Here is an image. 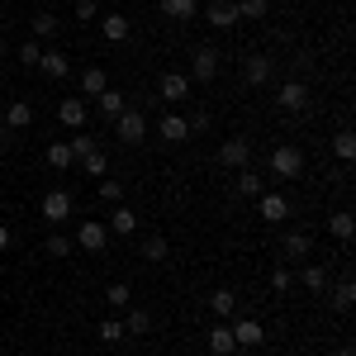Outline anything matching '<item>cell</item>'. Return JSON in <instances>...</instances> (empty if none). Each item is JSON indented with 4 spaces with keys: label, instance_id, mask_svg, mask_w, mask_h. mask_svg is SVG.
Instances as JSON below:
<instances>
[{
    "label": "cell",
    "instance_id": "cell-28",
    "mask_svg": "<svg viewBox=\"0 0 356 356\" xmlns=\"http://www.w3.org/2000/svg\"><path fill=\"white\" fill-rule=\"evenodd\" d=\"M100 33H105L110 43H124V38H129V19H124V15H105V19H100Z\"/></svg>",
    "mask_w": 356,
    "mask_h": 356
},
{
    "label": "cell",
    "instance_id": "cell-25",
    "mask_svg": "<svg viewBox=\"0 0 356 356\" xmlns=\"http://www.w3.org/2000/svg\"><path fill=\"white\" fill-rule=\"evenodd\" d=\"M300 285L309 290V295H323V290H328V271H323V266H304Z\"/></svg>",
    "mask_w": 356,
    "mask_h": 356
},
{
    "label": "cell",
    "instance_id": "cell-38",
    "mask_svg": "<svg viewBox=\"0 0 356 356\" xmlns=\"http://www.w3.org/2000/svg\"><path fill=\"white\" fill-rule=\"evenodd\" d=\"M332 304H337V309H352V304H356V285H352V280H337V290H332Z\"/></svg>",
    "mask_w": 356,
    "mask_h": 356
},
{
    "label": "cell",
    "instance_id": "cell-17",
    "mask_svg": "<svg viewBox=\"0 0 356 356\" xmlns=\"http://www.w3.org/2000/svg\"><path fill=\"white\" fill-rule=\"evenodd\" d=\"M138 257L157 266V261H166V257H171V247H166V238H162V233H152V238H143V247H138Z\"/></svg>",
    "mask_w": 356,
    "mask_h": 356
},
{
    "label": "cell",
    "instance_id": "cell-35",
    "mask_svg": "<svg viewBox=\"0 0 356 356\" xmlns=\"http://www.w3.org/2000/svg\"><path fill=\"white\" fill-rule=\"evenodd\" d=\"M124 337H129V332H124V323H119V318H100V342H105V347L124 342Z\"/></svg>",
    "mask_w": 356,
    "mask_h": 356
},
{
    "label": "cell",
    "instance_id": "cell-31",
    "mask_svg": "<svg viewBox=\"0 0 356 356\" xmlns=\"http://www.w3.org/2000/svg\"><path fill=\"white\" fill-rule=\"evenodd\" d=\"M238 5V19H266L271 15V0H233Z\"/></svg>",
    "mask_w": 356,
    "mask_h": 356
},
{
    "label": "cell",
    "instance_id": "cell-3",
    "mask_svg": "<svg viewBox=\"0 0 356 356\" xmlns=\"http://www.w3.org/2000/svg\"><path fill=\"white\" fill-rule=\"evenodd\" d=\"M186 76L200 81V86H214V76H219V48H195L191 72H186Z\"/></svg>",
    "mask_w": 356,
    "mask_h": 356
},
{
    "label": "cell",
    "instance_id": "cell-22",
    "mask_svg": "<svg viewBox=\"0 0 356 356\" xmlns=\"http://www.w3.org/2000/svg\"><path fill=\"white\" fill-rule=\"evenodd\" d=\"M309 233H300V228H290V233H285V257H290V261H304V257H309Z\"/></svg>",
    "mask_w": 356,
    "mask_h": 356
},
{
    "label": "cell",
    "instance_id": "cell-11",
    "mask_svg": "<svg viewBox=\"0 0 356 356\" xmlns=\"http://www.w3.org/2000/svg\"><path fill=\"white\" fill-rule=\"evenodd\" d=\"M57 119H62V129H76V134H81L90 110H86V100H62V105H57Z\"/></svg>",
    "mask_w": 356,
    "mask_h": 356
},
{
    "label": "cell",
    "instance_id": "cell-34",
    "mask_svg": "<svg viewBox=\"0 0 356 356\" xmlns=\"http://www.w3.org/2000/svg\"><path fill=\"white\" fill-rule=\"evenodd\" d=\"M48 166H57V171L76 166V157H72V147H67V143H53V147H48Z\"/></svg>",
    "mask_w": 356,
    "mask_h": 356
},
{
    "label": "cell",
    "instance_id": "cell-14",
    "mask_svg": "<svg viewBox=\"0 0 356 356\" xmlns=\"http://www.w3.org/2000/svg\"><path fill=\"white\" fill-rule=\"evenodd\" d=\"M157 134H162V143H186V138H191V124H186V119H181L176 110H171V114H162Z\"/></svg>",
    "mask_w": 356,
    "mask_h": 356
},
{
    "label": "cell",
    "instance_id": "cell-44",
    "mask_svg": "<svg viewBox=\"0 0 356 356\" xmlns=\"http://www.w3.org/2000/svg\"><path fill=\"white\" fill-rule=\"evenodd\" d=\"M186 124H191V134H204V129H209V114H204V110H195L191 119H186Z\"/></svg>",
    "mask_w": 356,
    "mask_h": 356
},
{
    "label": "cell",
    "instance_id": "cell-36",
    "mask_svg": "<svg viewBox=\"0 0 356 356\" xmlns=\"http://www.w3.org/2000/svg\"><path fill=\"white\" fill-rule=\"evenodd\" d=\"M67 147H72V157L81 162V157H90V152L100 147V138H90V134H76V138H72V143H67Z\"/></svg>",
    "mask_w": 356,
    "mask_h": 356
},
{
    "label": "cell",
    "instance_id": "cell-47",
    "mask_svg": "<svg viewBox=\"0 0 356 356\" xmlns=\"http://www.w3.org/2000/svg\"><path fill=\"white\" fill-rule=\"evenodd\" d=\"M0 62H5V43H0Z\"/></svg>",
    "mask_w": 356,
    "mask_h": 356
},
{
    "label": "cell",
    "instance_id": "cell-37",
    "mask_svg": "<svg viewBox=\"0 0 356 356\" xmlns=\"http://www.w3.org/2000/svg\"><path fill=\"white\" fill-rule=\"evenodd\" d=\"M81 171H86V176H105V171H110V157H105V152L95 147L90 157H81Z\"/></svg>",
    "mask_w": 356,
    "mask_h": 356
},
{
    "label": "cell",
    "instance_id": "cell-7",
    "mask_svg": "<svg viewBox=\"0 0 356 356\" xmlns=\"http://www.w3.org/2000/svg\"><path fill=\"white\" fill-rule=\"evenodd\" d=\"M252 162V143L247 138H228V143H219V166H243Z\"/></svg>",
    "mask_w": 356,
    "mask_h": 356
},
{
    "label": "cell",
    "instance_id": "cell-24",
    "mask_svg": "<svg viewBox=\"0 0 356 356\" xmlns=\"http://www.w3.org/2000/svg\"><path fill=\"white\" fill-rule=\"evenodd\" d=\"M195 0H162V15L166 19H176V24H186V19H195Z\"/></svg>",
    "mask_w": 356,
    "mask_h": 356
},
{
    "label": "cell",
    "instance_id": "cell-4",
    "mask_svg": "<svg viewBox=\"0 0 356 356\" xmlns=\"http://www.w3.org/2000/svg\"><path fill=\"white\" fill-rule=\"evenodd\" d=\"M191 76H186V72H166L162 81H157V90H162V100L166 105H186V100H191Z\"/></svg>",
    "mask_w": 356,
    "mask_h": 356
},
{
    "label": "cell",
    "instance_id": "cell-13",
    "mask_svg": "<svg viewBox=\"0 0 356 356\" xmlns=\"http://www.w3.org/2000/svg\"><path fill=\"white\" fill-rule=\"evenodd\" d=\"M204 15H209V29H233L238 24V5H233V0H209Z\"/></svg>",
    "mask_w": 356,
    "mask_h": 356
},
{
    "label": "cell",
    "instance_id": "cell-6",
    "mask_svg": "<svg viewBox=\"0 0 356 356\" xmlns=\"http://www.w3.org/2000/svg\"><path fill=\"white\" fill-rule=\"evenodd\" d=\"M271 72H275V62L266 53H247V62H243V81L247 86H266V81H271Z\"/></svg>",
    "mask_w": 356,
    "mask_h": 356
},
{
    "label": "cell",
    "instance_id": "cell-1",
    "mask_svg": "<svg viewBox=\"0 0 356 356\" xmlns=\"http://www.w3.org/2000/svg\"><path fill=\"white\" fill-rule=\"evenodd\" d=\"M300 171H304V152L295 143H280L271 152V176L275 181H300Z\"/></svg>",
    "mask_w": 356,
    "mask_h": 356
},
{
    "label": "cell",
    "instance_id": "cell-19",
    "mask_svg": "<svg viewBox=\"0 0 356 356\" xmlns=\"http://www.w3.org/2000/svg\"><path fill=\"white\" fill-rule=\"evenodd\" d=\"M124 332H134V337H143V332H152V314L147 309H124Z\"/></svg>",
    "mask_w": 356,
    "mask_h": 356
},
{
    "label": "cell",
    "instance_id": "cell-43",
    "mask_svg": "<svg viewBox=\"0 0 356 356\" xmlns=\"http://www.w3.org/2000/svg\"><path fill=\"white\" fill-rule=\"evenodd\" d=\"M38 57H43L38 43H24V48H19V62H24V67H38Z\"/></svg>",
    "mask_w": 356,
    "mask_h": 356
},
{
    "label": "cell",
    "instance_id": "cell-2",
    "mask_svg": "<svg viewBox=\"0 0 356 356\" xmlns=\"http://www.w3.org/2000/svg\"><path fill=\"white\" fill-rule=\"evenodd\" d=\"M114 134H119V143H129V147H138L143 138H147V119H143V110L138 105H129V110L114 119Z\"/></svg>",
    "mask_w": 356,
    "mask_h": 356
},
{
    "label": "cell",
    "instance_id": "cell-9",
    "mask_svg": "<svg viewBox=\"0 0 356 356\" xmlns=\"http://www.w3.org/2000/svg\"><path fill=\"white\" fill-rule=\"evenodd\" d=\"M275 105L290 110V114H300L304 105H309V86H304V81H285V86H280V95H275Z\"/></svg>",
    "mask_w": 356,
    "mask_h": 356
},
{
    "label": "cell",
    "instance_id": "cell-29",
    "mask_svg": "<svg viewBox=\"0 0 356 356\" xmlns=\"http://www.w3.org/2000/svg\"><path fill=\"white\" fill-rule=\"evenodd\" d=\"M29 29H33V38H53V33H57L62 24H57V15H53V10H38V15H33V24H29Z\"/></svg>",
    "mask_w": 356,
    "mask_h": 356
},
{
    "label": "cell",
    "instance_id": "cell-46",
    "mask_svg": "<svg viewBox=\"0 0 356 356\" xmlns=\"http://www.w3.org/2000/svg\"><path fill=\"white\" fill-rule=\"evenodd\" d=\"M337 356H356V352H352V347H337Z\"/></svg>",
    "mask_w": 356,
    "mask_h": 356
},
{
    "label": "cell",
    "instance_id": "cell-39",
    "mask_svg": "<svg viewBox=\"0 0 356 356\" xmlns=\"http://www.w3.org/2000/svg\"><path fill=\"white\" fill-rule=\"evenodd\" d=\"M100 200H105V204H124V186H119V181H105V176H100Z\"/></svg>",
    "mask_w": 356,
    "mask_h": 356
},
{
    "label": "cell",
    "instance_id": "cell-12",
    "mask_svg": "<svg viewBox=\"0 0 356 356\" xmlns=\"http://www.w3.org/2000/svg\"><path fill=\"white\" fill-rule=\"evenodd\" d=\"M67 214H72V195L67 191H48L43 195V219L48 223H62Z\"/></svg>",
    "mask_w": 356,
    "mask_h": 356
},
{
    "label": "cell",
    "instance_id": "cell-32",
    "mask_svg": "<svg viewBox=\"0 0 356 356\" xmlns=\"http://www.w3.org/2000/svg\"><path fill=\"white\" fill-rule=\"evenodd\" d=\"M332 152H337L342 162H352V157H356V134H352V129H342V134L332 138Z\"/></svg>",
    "mask_w": 356,
    "mask_h": 356
},
{
    "label": "cell",
    "instance_id": "cell-42",
    "mask_svg": "<svg viewBox=\"0 0 356 356\" xmlns=\"http://www.w3.org/2000/svg\"><path fill=\"white\" fill-rule=\"evenodd\" d=\"M95 15H100V5H95V0H76V19H81V24H90Z\"/></svg>",
    "mask_w": 356,
    "mask_h": 356
},
{
    "label": "cell",
    "instance_id": "cell-18",
    "mask_svg": "<svg viewBox=\"0 0 356 356\" xmlns=\"http://www.w3.org/2000/svg\"><path fill=\"white\" fill-rule=\"evenodd\" d=\"M38 67H43V76H53V81H62V76H67V72H72V62H67V53H43L38 57Z\"/></svg>",
    "mask_w": 356,
    "mask_h": 356
},
{
    "label": "cell",
    "instance_id": "cell-21",
    "mask_svg": "<svg viewBox=\"0 0 356 356\" xmlns=\"http://www.w3.org/2000/svg\"><path fill=\"white\" fill-rule=\"evenodd\" d=\"M81 90H86V95L110 90V72H105V67H86V72H81Z\"/></svg>",
    "mask_w": 356,
    "mask_h": 356
},
{
    "label": "cell",
    "instance_id": "cell-15",
    "mask_svg": "<svg viewBox=\"0 0 356 356\" xmlns=\"http://www.w3.org/2000/svg\"><path fill=\"white\" fill-rule=\"evenodd\" d=\"M110 233H119V238H129V233H138V214L129 209V204H114V214H110V223H105Z\"/></svg>",
    "mask_w": 356,
    "mask_h": 356
},
{
    "label": "cell",
    "instance_id": "cell-45",
    "mask_svg": "<svg viewBox=\"0 0 356 356\" xmlns=\"http://www.w3.org/2000/svg\"><path fill=\"white\" fill-rule=\"evenodd\" d=\"M5 247H10V228L0 223V252H5Z\"/></svg>",
    "mask_w": 356,
    "mask_h": 356
},
{
    "label": "cell",
    "instance_id": "cell-40",
    "mask_svg": "<svg viewBox=\"0 0 356 356\" xmlns=\"http://www.w3.org/2000/svg\"><path fill=\"white\" fill-rule=\"evenodd\" d=\"M43 247H48V257H72V247H76V243H72V238H62V233H53Z\"/></svg>",
    "mask_w": 356,
    "mask_h": 356
},
{
    "label": "cell",
    "instance_id": "cell-10",
    "mask_svg": "<svg viewBox=\"0 0 356 356\" xmlns=\"http://www.w3.org/2000/svg\"><path fill=\"white\" fill-rule=\"evenodd\" d=\"M228 328H233V342H238V347H261V337H266V328H261L257 318H233Z\"/></svg>",
    "mask_w": 356,
    "mask_h": 356
},
{
    "label": "cell",
    "instance_id": "cell-20",
    "mask_svg": "<svg viewBox=\"0 0 356 356\" xmlns=\"http://www.w3.org/2000/svg\"><path fill=\"white\" fill-rule=\"evenodd\" d=\"M238 195H243V200H257V195H266V181H261L252 166H243V171H238Z\"/></svg>",
    "mask_w": 356,
    "mask_h": 356
},
{
    "label": "cell",
    "instance_id": "cell-33",
    "mask_svg": "<svg viewBox=\"0 0 356 356\" xmlns=\"http://www.w3.org/2000/svg\"><path fill=\"white\" fill-rule=\"evenodd\" d=\"M105 300H110V309H129V304H134V290H129L124 280H114L110 290H105Z\"/></svg>",
    "mask_w": 356,
    "mask_h": 356
},
{
    "label": "cell",
    "instance_id": "cell-23",
    "mask_svg": "<svg viewBox=\"0 0 356 356\" xmlns=\"http://www.w3.org/2000/svg\"><path fill=\"white\" fill-rule=\"evenodd\" d=\"M209 309H214V318H233L238 314V295L233 290H214L209 295Z\"/></svg>",
    "mask_w": 356,
    "mask_h": 356
},
{
    "label": "cell",
    "instance_id": "cell-16",
    "mask_svg": "<svg viewBox=\"0 0 356 356\" xmlns=\"http://www.w3.org/2000/svg\"><path fill=\"white\" fill-rule=\"evenodd\" d=\"M209 352H214V356H233V352H238V342H233V328H228V323H214V328H209Z\"/></svg>",
    "mask_w": 356,
    "mask_h": 356
},
{
    "label": "cell",
    "instance_id": "cell-27",
    "mask_svg": "<svg viewBox=\"0 0 356 356\" xmlns=\"http://www.w3.org/2000/svg\"><path fill=\"white\" fill-rule=\"evenodd\" d=\"M95 100H100V114H105V119H119V114L129 110V100H124L119 90H100Z\"/></svg>",
    "mask_w": 356,
    "mask_h": 356
},
{
    "label": "cell",
    "instance_id": "cell-8",
    "mask_svg": "<svg viewBox=\"0 0 356 356\" xmlns=\"http://www.w3.org/2000/svg\"><path fill=\"white\" fill-rule=\"evenodd\" d=\"M257 214H261L266 223H280V219H290V200H285V195H275V191L257 195Z\"/></svg>",
    "mask_w": 356,
    "mask_h": 356
},
{
    "label": "cell",
    "instance_id": "cell-5",
    "mask_svg": "<svg viewBox=\"0 0 356 356\" xmlns=\"http://www.w3.org/2000/svg\"><path fill=\"white\" fill-rule=\"evenodd\" d=\"M76 247H81V252H105V247H110V228L100 219H86L81 228H76Z\"/></svg>",
    "mask_w": 356,
    "mask_h": 356
},
{
    "label": "cell",
    "instance_id": "cell-26",
    "mask_svg": "<svg viewBox=\"0 0 356 356\" xmlns=\"http://www.w3.org/2000/svg\"><path fill=\"white\" fill-rule=\"evenodd\" d=\"M328 233H332V238H337V243H352V233H356L352 214H347V209H337V214H332V219H328Z\"/></svg>",
    "mask_w": 356,
    "mask_h": 356
},
{
    "label": "cell",
    "instance_id": "cell-30",
    "mask_svg": "<svg viewBox=\"0 0 356 356\" xmlns=\"http://www.w3.org/2000/svg\"><path fill=\"white\" fill-rule=\"evenodd\" d=\"M5 124H10V129H29V124H33V105H24V100H15V105L5 110Z\"/></svg>",
    "mask_w": 356,
    "mask_h": 356
},
{
    "label": "cell",
    "instance_id": "cell-41",
    "mask_svg": "<svg viewBox=\"0 0 356 356\" xmlns=\"http://www.w3.org/2000/svg\"><path fill=\"white\" fill-rule=\"evenodd\" d=\"M290 285H295V275H290V266H280V271L271 275V290H275V295H285Z\"/></svg>",
    "mask_w": 356,
    "mask_h": 356
}]
</instances>
